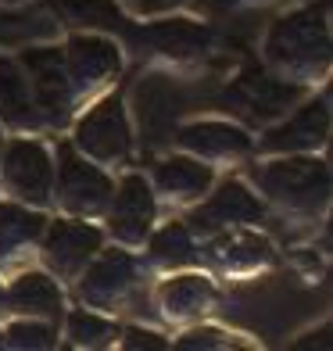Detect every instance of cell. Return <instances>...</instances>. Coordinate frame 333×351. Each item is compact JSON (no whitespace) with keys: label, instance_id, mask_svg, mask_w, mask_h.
<instances>
[{"label":"cell","instance_id":"cell-1","mask_svg":"<svg viewBox=\"0 0 333 351\" xmlns=\"http://www.w3.org/2000/svg\"><path fill=\"white\" fill-rule=\"evenodd\" d=\"M269 58L291 72H312L330 61V29H326V4L315 11L305 8L287 14L269 33Z\"/></svg>","mask_w":333,"mask_h":351},{"label":"cell","instance_id":"cell-2","mask_svg":"<svg viewBox=\"0 0 333 351\" xmlns=\"http://www.w3.org/2000/svg\"><path fill=\"white\" fill-rule=\"evenodd\" d=\"M255 180L273 194L280 204L294 212H319L330 194V172L323 162H308V158H287V162L265 165L255 172Z\"/></svg>","mask_w":333,"mask_h":351},{"label":"cell","instance_id":"cell-3","mask_svg":"<svg viewBox=\"0 0 333 351\" xmlns=\"http://www.w3.org/2000/svg\"><path fill=\"white\" fill-rule=\"evenodd\" d=\"M58 194H61V204H65L69 212L93 215L108 204L111 180L101 169L86 165L83 158L75 154L72 143H58Z\"/></svg>","mask_w":333,"mask_h":351},{"label":"cell","instance_id":"cell-4","mask_svg":"<svg viewBox=\"0 0 333 351\" xmlns=\"http://www.w3.org/2000/svg\"><path fill=\"white\" fill-rule=\"evenodd\" d=\"M186 104L190 93L169 75H147L136 86V119L147 136V147H158L172 136V122L180 119V111H186Z\"/></svg>","mask_w":333,"mask_h":351},{"label":"cell","instance_id":"cell-5","mask_svg":"<svg viewBox=\"0 0 333 351\" xmlns=\"http://www.w3.org/2000/svg\"><path fill=\"white\" fill-rule=\"evenodd\" d=\"M22 65L29 69L36 93V108L51 125H65L72 108V83L65 72V51H22Z\"/></svg>","mask_w":333,"mask_h":351},{"label":"cell","instance_id":"cell-6","mask_svg":"<svg viewBox=\"0 0 333 351\" xmlns=\"http://www.w3.org/2000/svg\"><path fill=\"white\" fill-rule=\"evenodd\" d=\"M301 97V86L297 83H276V79H269L262 69L251 65L236 83L222 93V104H226V111H241L244 119L251 122H265V119H273L280 115L287 104H294Z\"/></svg>","mask_w":333,"mask_h":351},{"label":"cell","instance_id":"cell-7","mask_svg":"<svg viewBox=\"0 0 333 351\" xmlns=\"http://www.w3.org/2000/svg\"><path fill=\"white\" fill-rule=\"evenodd\" d=\"M125 40L133 43L136 54H169L176 61H190V58H201L212 43V29H204L201 22H154L144 29H122Z\"/></svg>","mask_w":333,"mask_h":351},{"label":"cell","instance_id":"cell-8","mask_svg":"<svg viewBox=\"0 0 333 351\" xmlns=\"http://www.w3.org/2000/svg\"><path fill=\"white\" fill-rule=\"evenodd\" d=\"M4 183L11 194H18L22 201L47 204L54 186V169L51 158L36 140H14L4 154Z\"/></svg>","mask_w":333,"mask_h":351},{"label":"cell","instance_id":"cell-9","mask_svg":"<svg viewBox=\"0 0 333 351\" xmlns=\"http://www.w3.org/2000/svg\"><path fill=\"white\" fill-rule=\"evenodd\" d=\"M79 147L101 162H119L130 154V122L122 111V97H104L79 122Z\"/></svg>","mask_w":333,"mask_h":351},{"label":"cell","instance_id":"cell-10","mask_svg":"<svg viewBox=\"0 0 333 351\" xmlns=\"http://www.w3.org/2000/svg\"><path fill=\"white\" fill-rule=\"evenodd\" d=\"M101 241H104V233L97 226H86V222H54L43 241L47 265L61 276H75L86 265L90 254L101 251Z\"/></svg>","mask_w":333,"mask_h":351},{"label":"cell","instance_id":"cell-11","mask_svg":"<svg viewBox=\"0 0 333 351\" xmlns=\"http://www.w3.org/2000/svg\"><path fill=\"white\" fill-rule=\"evenodd\" d=\"M65 54H69V83L75 90H93V86H101L108 83L111 75H119L122 69V58L115 51V43H108V40H97V36H72L69 47H65Z\"/></svg>","mask_w":333,"mask_h":351},{"label":"cell","instance_id":"cell-12","mask_svg":"<svg viewBox=\"0 0 333 351\" xmlns=\"http://www.w3.org/2000/svg\"><path fill=\"white\" fill-rule=\"evenodd\" d=\"M265 215L262 208V201L255 194H247V186L244 183H226L219 190V194L208 201V204H201V208L190 215L186 222L194 230L201 233H212V230H222V226H241V222H258Z\"/></svg>","mask_w":333,"mask_h":351},{"label":"cell","instance_id":"cell-13","mask_svg":"<svg viewBox=\"0 0 333 351\" xmlns=\"http://www.w3.org/2000/svg\"><path fill=\"white\" fill-rule=\"evenodd\" d=\"M151 219H154V197L147 180L144 176H125L115 194V208H111V233L125 244H136L151 230Z\"/></svg>","mask_w":333,"mask_h":351},{"label":"cell","instance_id":"cell-14","mask_svg":"<svg viewBox=\"0 0 333 351\" xmlns=\"http://www.w3.org/2000/svg\"><path fill=\"white\" fill-rule=\"evenodd\" d=\"M133 276H136V262L125 251H111L83 276L79 298L90 301V305H111L133 287Z\"/></svg>","mask_w":333,"mask_h":351},{"label":"cell","instance_id":"cell-15","mask_svg":"<svg viewBox=\"0 0 333 351\" xmlns=\"http://www.w3.org/2000/svg\"><path fill=\"white\" fill-rule=\"evenodd\" d=\"M326 133H330V111H326V101H319V104L301 108L287 125L269 133L262 140V151H308V147H319Z\"/></svg>","mask_w":333,"mask_h":351},{"label":"cell","instance_id":"cell-16","mask_svg":"<svg viewBox=\"0 0 333 351\" xmlns=\"http://www.w3.org/2000/svg\"><path fill=\"white\" fill-rule=\"evenodd\" d=\"M172 140L186 151L208 154V158H230V154H247L251 140L244 130H236L230 122H201V125H183L172 133Z\"/></svg>","mask_w":333,"mask_h":351},{"label":"cell","instance_id":"cell-17","mask_svg":"<svg viewBox=\"0 0 333 351\" xmlns=\"http://www.w3.org/2000/svg\"><path fill=\"white\" fill-rule=\"evenodd\" d=\"M0 119L8 125H36V104L29 97V86L18 72V65H11L8 58H0Z\"/></svg>","mask_w":333,"mask_h":351},{"label":"cell","instance_id":"cell-18","mask_svg":"<svg viewBox=\"0 0 333 351\" xmlns=\"http://www.w3.org/2000/svg\"><path fill=\"white\" fill-rule=\"evenodd\" d=\"M208 258L226 269H251V265H265L273 258V251H269V241H262L258 233H226L212 241Z\"/></svg>","mask_w":333,"mask_h":351},{"label":"cell","instance_id":"cell-19","mask_svg":"<svg viewBox=\"0 0 333 351\" xmlns=\"http://www.w3.org/2000/svg\"><path fill=\"white\" fill-rule=\"evenodd\" d=\"M51 11L65 25H79V29H111V33L125 29L122 11L111 0H51Z\"/></svg>","mask_w":333,"mask_h":351},{"label":"cell","instance_id":"cell-20","mask_svg":"<svg viewBox=\"0 0 333 351\" xmlns=\"http://www.w3.org/2000/svg\"><path fill=\"white\" fill-rule=\"evenodd\" d=\"M4 298L18 312H29V315H51V319L61 315V291H58V283L43 273H25L11 287V294H4Z\"/></svg>","mask_w":333,"mask_h":351},{"label":"cell","instance_id":"cell-21","mask_svg":"<svg viewBox=\"0 0 333 351\" xmlns=\"http://www.w3.org/2000/svg\"><path fill=\"white\" fill-rule=\"evenodd\" d=\"M158 186L169 197H197L212 186V169L190 158H169L158 165Z\"/></svg>","mask_w":333,"mask_h":351},{"label":"cell","instance_id":"cell-22","mask_svg":"<svg viewBox=\"0 0 333 351\" xmlns=\"http://www.w3.org/2000/svg\"><path fill=\"white\" fill-rule=\"evenodd\" d=\"M215 298L212 291V283L208 280H201V276H183V280H172L165 283V291H162V301H165V312L169 315H194L201 308H208V301Z\"/></svg>","mask_w":333,"mask_h":351},{"label":"cell","instance_id":"cell-23","mask_svg":"<svg viewBox=\"0 0 333 351\" xmlns=\"http://www.w3.org/2000/svg\"><path fill=\"white\" fill-rule=\"evenodd\" d=\"M43 233V215H33L18 204H0V254H14Z\"/></svg>","mask_w":333,"mask_h":351},{"label":"cell","instance_id":"cell-24","mask_svg":"<svg viewBox=\"0 0 333 351\" xmlns=\"http://www.w3.org/2000/svg\"><path fill=\"white\" fill-rule=\"evenodd\" d=\"M58 29V22L47 14V8H29L14 14H0V43H29L43 40Z\"/></svg>","mask_w":333,"mask_h":351},{"label":"cell","instance_id":"cell-25","mask_svg":"<svg viewBox=\"0 0 333 351\" xmlns=\"http://www.w3.org/2000/svg\"><path fill=\"white\" fill-rule=\"evenodd\" d=\"M151 254H154V262H162V265H186V262L197 258L194 241H190V230L183 226V222H172V226H165L162 233H154Z\"/></svg>","mask_w":333,"mask_h":351},{"label":"cell","instance_id":"cell-26","mask_svg":"<svg viewBox=\"0 0 333 351\" xmlns=\"http://www.w3.org/2000/svg\"><path fill=\"white\" fill-rule=\"evenodd\" d=\"M111 323H104V319H97V315H90V312H75L72 319H69V337H72V344H90V348H101V344H108L111 341Z\"/></svg>","mask_w":333,"mask_h":351},{"label":"cell","instance_id":"cell-27","mask_svg":"<svg viewBox=\"0 0 333 351\" xmlns=\"http://www.w3.org/2000/svg\"><path fill=\"white\" fill-rule=\"evenodd\" d=\"M8 341L14 348H51L54 344V330L51 326H36V323H14L8 330Z\"/></svg>","mask_w":333,"mask_h":351},{"label":"cell","instance_id":"cell-28","mask_svg":"<svg viewBox=\"0 0 333 351\" xmlns=\"http://www.w3.org/2000/svg\"><path fill=\"white\" fill-rule=\"evenodd\" d=\"M125 348H151V351H162L165 348V341L158 337V333H151V330H125Z\"/></svg>","mask_w":333,"mask_h":351},{"label":"cell","instance_id":"cell-29","mask_svg":"<svg viewBox=\"0 0 333 351\" xmlns=\"http://www.w3.org/2000/svg\"><path fill=\"white\" fill-rule=\"evenodd\" d=\"M180 348H222V341H219L215 330H194L180 341Z\"/></svg>","mask_w":333,"mask_h":351},{"label":"cell","instance_id":"cell-30","mask_svg":"<svg viewBox=\"0 0 333 351\" xmlns=\"http://www.w3.org/2000/svg\"><path fill=\"white\" fill-rule=\"evenodd\" d=\"M183 4V0H133V8L140 14H154V11H169V8H176Z\"/></svg>","mask_w":333,"mask_h":351},{"label":"cell","instance_id":"cell-31","mask_svg":"<svg viewBox=\"0 0 333 351\" xmlns=\"http://www.w3.org/2000/svg\"><path fill=\"white\" fill-rule=\"evenodd\" d=\"M326 337H330V330H319V348H330ZM312 344H315V341H297V348H312Z\"/></svg>","mask_w":333,"mask_h":351},{"label":"cell","instance_id":"cell-32","mask_svg":"<svg viewBox=\"0 0 333 351\" xmlns=\"http://www.w3.org/2000/svg\"><path fill=\"white\" fill-rule=\"evenodd\" d=\"M4 301H8V298H4V291H0V308H4Z\"/></svg>","mask_w":333,"mask_h":351}]
</instances>
